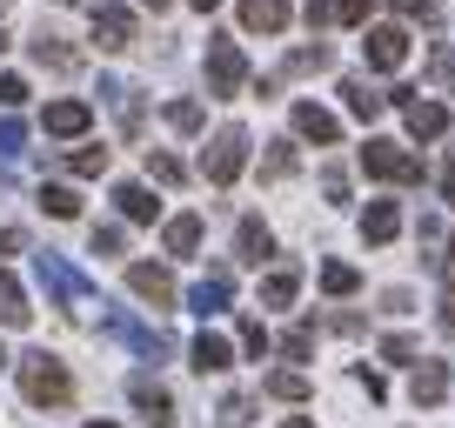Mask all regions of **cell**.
Masks as SVG:
<instances>
[{
    "label": "cell",
    "instance_id": "cell-36",
    "mask_svg": "<svg viewBox=\"0 0 455 428\" xmlns=\"http://www.w3.org/2000/svg\"><path fill=\"white\" fill-rule=\"evenodd\" d=\"M20 100H28V81H20V74H0V107H20Z\"/></svg>",
    "mask_w": 455,
    "mask_h": 428
},
{
    "label": "cell",
    "instance_id": "cell-34",
    "mask_svg": "<svg viewBox=\"0 0 455 428\" xmlns=\"http://www.w3.org/2000/svg\"><path fill=\"white\" fill-rule=\"evenodd\" d=\"M248 415H255V401H248V395H228V401H221V422H214V428H248Z\"/></svg>",
    "mask_w": 455,
    "mask_h": 428
},
{
    "label": "cell",
    "instance_id": "cell-33",
    "mask_svg": "<svg viewBox=\"0 0 455 428\" xmlns=\"http://www.w3.org/2000/svg\"><path fill=\"white\" fill-rule=\"evenodd\" d=\"M168 128L174 134H201V100H168Z\"/></svg>",
    "mask_w": 455,
    "mask_h": 428
},
{
    "label": "cell",
    "instance_id": "cell-28",
    "mask_svg": "<svg viewBox=\"0 0 455 428\" xmlns=\"http://www.w3.org/2000/svg\"><path fill=\"white\" fill-rule=\"evenodd\" d=\"M268 395L275 401H308V375H301V369H275L268 375Z\"/></svg>",
    "mask_w": 455,
    "mask_h": 428
},
{
    "label": "cell",
    "instance_id": "cell-21",
    "mask_svg": "<svg viewBox=\"0 0 455 428\" xmlns=\"http://www.w3.org/2000/svg\"><path fill=\"white\" fill-rule=\"evenodd\" d=\"M34 60L54 67V74H81V47H68L60 34H41V41H34Z\"/></svg>",
    "mask_w": 455,
    "mask_h": 428
},
{
    "label": "cell",
    "instance_id": "cell-32",
    "mask_svg": "<svg viewBox=\"0 0 455 428\" xmlns=\"http://www.w3.org/2000/svg\"><path fill=\"white\" fill-rule=\"evenodd\" d=\"M315 67H328V47H295V54L282 60V81H295V74H315Z\"/></svg>",
    "mask_w": 455,
    "mask_h": 428
},
{
    "label": "cell",
    "instance_id": "cell-39",
    "mask_svg": "<svg viewBox=\"0 0 455 428\" xmlns=\"http://www.w3.org/2000/svg\"><path fill=\"white\" fill-rule=\"evenodd\" d=\"M382 355H388V361H415V335H388Z\"/></svg>",
    "mask_w": 455,
    "mask_h": 428
},
{
    "label": "cell",
    "instance_id": "cell-20",
    "mask_svg": "<svg viewBox=\"0 0 455 428\" xmlns=\"http://www.w3.org/2000/svg\"><path fill=\"white\" fill-rule=\"evenodd\" d=\"M362 234H369L375 248L395 242V234H402V208H395V201H369V214H362Z\"/></svg>",
    "mask_w": 455,
    "mask_h": 428
},
{
    "label": "cell",
    "instance_id": "cell-31",
    "mask_svg": "<svg viewBox=\"0 0 455 428\" xmlns=\"http://www.w3.org/2000/svg\"><path fill=\"white\" fill-rule=\"evenodd\" d=\"M68 174H81V181L108 174V147H74V155H68Z\"/></svg>",
    "mask_w": 455,
    "mask_h": 428
},
{
    "label": "cell",
    "instance_id": "cell-37",
    "mask_svg": "<svg viewBox=\"0 0 455 428\" xmlns=\"http://www.w3.org/2000/svg\"><path fill=\"white\" fill-rule=\"evenodd\" d=\"M20 147H28V128H20V121H0V155H20Z\"/></svg>",
    "mask_w": 455,
    "mask_h": 428
},
{
    "label": "cell",
    "instance_id": "cell-15",
    "mask_svg": "<svg viewBox=\"0 0 455 428\" xmlns=\"http://www.w3.org/2000/svg\"><path fill=\"white\" fill-rule=\"evenodd\" d=\"M402 107H409V134L415 141H435V134H449V107H442V100H402Z\"/></svg>",
    "mask_w": 455,
    "mask_h": 428
},
{
    "label": "cell",
    "instance_id": "cell-9",
    "mask_svg": "<svg viewBox=\"0 0 455 428\" xmlns=\"http://www.w3.org/2000/svg\"><path fill=\"white\" fill-rule=\"evenodd\" d=\"M288 128H295L301 141H315V147H335L341 141V121L328 115V107H315V100H295V107H288Z\"/></svg>",
    "mask_w": 455,
    "mask_h": 428
},
{
    "label": "cell",
    "instance_id": "cell-16",
    "mask_svg": "<svg viewBox=\"0 0 455 428\" xmlns=\"http://www.w3.org/2000/svg\"><path fill=\"white\" fill-rule=\"evenodd\" d=\"M409 395H415V408H435V401L449 395V361H422V369L409 375Z\"/></svg>",
    "mask_w": 455,
    "mask_h": 428
},
{
    "label": "cell",
    "instance_id": "cell-25",
    "mask_svg": "<svg viewBox=\"0 0 455 428\" xmlns=\"http://www.w3.org/2000/svg\"><path fill=\"white\" fill-rule=\"evenodd\" d=\"M188 355H195V369H201V375H221L228 361H235V348H228L221 335H195V348H188Z\"/></svg>",
    "mask_w": 455,
    "mask_h": 428
},
{
    "label": "cell",
    "instance_id": "cell-40",
    "mask_svg": "<svg viewBox=\"0 0 455 428\" xmlns=\"http://www.w3.org/2000/svg\"><path fill=\"white\" fill-rule=\"evenodd\" d=\"M121 242H128L121 228H94V255H121Z\"/></svg>",
    "mask_w": 455,
    "mask_h": 428
},
{
    "label": "cell",
    "instance_id": "cell-12",
    "mask_svg": "<svg viewBox=\"0 0 455 428\" xmlns=\"http://www.w3.org/2000/svg\"><path fill=\"white\" fill-rule=\"evenodd\" d=\"M100 94H108V107L121 115V128H128V134H141V121H148L141 87H128V81H100Z\"/></svg>",
    "mask_w": 455,
    "mask_h": 428
},
{
    "label": "cell",
    "instance_id": "cell-30",
    "mask_svg": "<svg viewBox=\"0 0 455 428\" xmlns=\"http://www.w3.org/2000/svg\"><path fill=\"white\" fill-rule=\"evenodd\" d=\"M288 174H295V147L275 141L268 155H261V181H288Z\"/></svg>",
    "mask_w": 455,
    "mask_h": 428
},
{
    "label": "cell",
    "instance_id": "cell-49",
    "mask_svg": "<svg viewBox=\"0 0 455 428\" xmlns=\"http://www.w3.org/2000/svg\"><path fill=\"white\" fill-rule=\"evenodd\" d=\"M188 7H201V14H214V7H221V0H188Z\"/></svg>",
    "mask_w": 455,
    "mask_h": 428
},
{
    "label": "cell",
    "instance_id": "cell-3",
    "mask_svg": "<svg viewBox=\"0 0 455 428\" xmlns=\"http://www.w3.org/2000/svg\"><path fill=\"white\" fill-rule=\"evenodd\" d=\"M242 168H248V128H221L208 141V155H201V174H208L214 187H235Z\"/></svg>",
    "mask_w": 455,
    "mask_h": 428
},
{
    "label": "cell",
    "instance_id": "cell-51",
    "mask_svg": "<svg viewBox=\"0 0 455 428\" xmlns=\"http://www.w3.org/2000/svg\"><path fill=\"white\" fill-rule=\"evenodd\" d=\"M141 7H168V0H141Z\"/></svg>",
    "mask_w": 455,
    "mask_h": 428
},
{
    "label": "cell",
    "instance_id": "cell-24",
    "mask_svg": "<svg viewBox=\"0 0 455 428\" xmlns=\"http://www.w3.org/2000/svg\"><path fill=\"white\" fill-rule=\"evenodd\" d=\"M161 242H168V255H195L201 248V214H174L168 228H161Z\"/></svg>",
    "mask_w": 455,
    "mask_h": 428
},
{
    "label": "cell",
    "instance_id": "cell-1",
    "mask_svg": "<svg viewBox=\"0 0 455 428\" xmlns=\"http://www.w3.org/2000/svg\"><path fill=\"white\" fill-rule=\"evenodd\" d=\"M20 395L34 408H68L74 401V375L60 355H20Z\"/></svg>",
    "mask_w": 455,
    "mask_h": 428
},
{
    "label": "cell",
    "instance_id": "cell-8",
    "mask_svg": "<svg viewBox=\"0 0 455 428\" xmlns=\"http://www.w3.org/2000/svg\"><path fill=\"white\" fill-rule=\"evenodd\" d=\"M128 288L141 301H155V308H174V301H181V288H174V274L161 268V261H128Z\"/></svg>",
    "mask_w": 455,
    "mask_h": 428
},
{
    "label": "cell",
    "instance_id": "cell-52",
    "mask_svg": "<svg viewBox=\"0 0 455 428\" xmlns=\"http://www.w3.org/2000/svg\"><path fill=\"white\" fill-rule=\"evenodd\" d=\"M87 428H114V422H87Z\"/></svg>",
    "mask_w": 455,
    "mask_h": 428
},
{
    "label": "cell",
    "instance_id": "cell-17",
    "mask_svg": "<svg viewBox=\"0 0 455 428\" xmlns=\"http://www.w3.org/2000/svg\"><path fill=\"white\" fill-rule=\"evenodd\" d=\"M261 301H268V308H295V301H301V268H295V261H288V268H268V281H261Z\"/></svg>",
    "mask_w": 455,
    "mask_h": 428
},
{
    "label": "cell",
    "instance_id": "cell-14",
    "mask_svg": "<svg viewBox=\"0 0 455 428\" xmlns=\"http://www.w3.org/2000/svg\"><path fill=\"white\" fill-rule=\"evenodd\" d=\"M235 261H275V234L261 214H248L242 228H235Z\"/></svg>",
    "mask_w": 455,
    "mask_h": 428
},
{
    "label": "cell",
    "instance_id": "cell-2",
    "mask_svg": "<svg viewBox=\"0 0 455 428\" xmlns=\"http://www.w3.org/2000/svg\"><path fill=\"white\" fill-rule=\"evenodd\" d=\"M242 87H248V54L228 41V34H214V41H208V94L214 100H235Z\"/></svg>",
    "mask_w": 455,
    "mask_h": 428
},
{
    "label": "cell",
    "instance_id": "cell-23",
    "mask_svg": "<svg viewBox=\"0 0 455 428\" xmlns=\"http://www.w3.org/2000/svg\"><path fill=\"white\" fill-rule=\"evenodd\" d=\"M341 94H348V115H355V121H375L388 107V94H382V87H369V81H341Z\"/></svg>",
    "mask_w": 455,
    "mask_h": 428
},
{
    "label": "cell",
    "instance_id": "cell-27",
    "mask_svg": "<svg viewBox=\"0 0 455 428\" xmlns=\"http://www.w3.org/2000/svg\"><path fill=\"white\" fill-rule=\"evenodd\" d=\"M41 208L54 214V221H74V214H81V194H74V187H60V181H47V187H41Z\"/></svg>",
    "mask_w": 455,
    "mask_h": 428
},
{
    "label": "cell",
    "instance_id": "cell-47",
    "mask_svg": "<svg viewBox=\"0 0 455 428\" xmlns=\"http://www.w3.org/2000/svg\"><path fill=\"white\" fill-rule=\"evenodd\" d=\"M442 201L455 208V168H442Z\"/></svg>",
    "mask_w": 455,
    "mask_h": 428
},
{
    "label": "cell",
    "instance_id": "cell-13",
    "mask_svg": "<svg viewBox=\"0 0 455 428\" xmlns=\"http://www.w3.org/2000/svg\"><path fill=\"white\" fill-rule=\"evenodd\" d=\"M114 208H121V221H134V228H148V221H161V201L148 194L141 181H121V187H114Z\"/></svg>",
    "mask_w": 455,
    "mask_h": 428
},
{
    "label": "cell",
    "instance_id": "cell-5",
    "mask_svg": "<svg viewBox=\"0 0 455 428\" xmlns=\"http://www.w3.org/2000/svg\"><path fill=\"white\" fill-rule=\"evenodd\" d=\"M134 41H141V28H134V14L121 7V0L94 7V47H108V54H128Z\"/></svg>",
    "mask_w": 455,
    "mask_h": 428
},
{
    "label": "cell",
    "instance_id": "cell-26",
    "mask_svg": "<svg viewBox=\"0 0 455 428\" xmlns=\"http://www.w3.org/2000/svg\"><path fill=\"white\" fill-rule=\"evenodd\" d=\"M355 288H362V274L355 268H348V261H322V295H355Z\"/></svg>",
    "mask_w": 455,
    "mask_h": 428
},
{
    "label": "cell",
    "instance_id": "cell-22",
    "mask_svg": "<svg viewBox=\"0 0 455 428\" xmlns=\"http://www.w3.org/2000/svg\"><path fill=\"white\" fill-rule=\"evenodd\" d=\"M0 321H7V329H28V321H34L28 295H20V281H14L7 268H0Z\"/></svg>",
    "mask_w": 455,
    "mask_h": 428
},
{
    "label": "cell",
    "instance_id": "cell-7",
    "mask_svg": "<svg viewBox=\"0 0 455 428\" xmlns=\"http://www.w3.org/2000/svg\"><path fill=\"white\" fill-rule=\"evenodd\" d=\"M415 54V41H409V28H395V20H382V28H369V67L375 74H395L402 60Z\"/></svg>",
    "mask_w": 455,
    "mask_h": 428
},
{
    "label": "cell",
    "instance_id": "cell-44",
    "mask_svg": "<svg viewBox=\"0 0 455 428\" xmlns=\"http://www.w3.org/2000/svg\"><path fill=\"white\" fill-rule=\"evenodd\" d=\"M388 7H402L409 20H435V7H428V0H388Z\"/></svg>",
    "mask_w": 455,
    "mask_h": 428
},
{
    "label": "cell",
    "instance_id": "cell-35",
    "mask_svg": "<svg viewBox=\"0 0 455 428\" xmlns=\"http://www.w3.org/2000/svg\"><path fill=\"white\" fill-rule=\"evenodd\" d=\"M335 14H341V28H369L375 0H335Z\"/></svg>",
    "mask_w": 455,
    "mask_h": 428
},
{
    "label": "cell",
    "instance_id": "cell-18",
    "mask_svg": "<svg viewBox=\"0 0 455 428\" xmlns=\"http://www.w3.org/2000/svg\"><path fill=\"white\" fill-rule=\"evenodd\" d=\"M242 28L248 34H282L288 28V0H242Z\"/></svg>",
    "mask_w": 455,
    "mask_h": 428
},
{
    "label": "cell",
    "instance_id": "cell-10",
    "mask_svg": "<svg viewBox=\"0 0 455 428\" xmlns=\"http://www.w3.org/2000/svg\"><path fill=\"white\" fill-rule=\"evenodd\" d=\"M41 128L54 134V141H81V134L94 128V107H87V100H54L41 115Z\"/></svg>",
    "mask_w": 455,
    "mask_h": 428
},
{
    "label": "cell",
    "instance_id": "cell-42",
    "mask_svg": "<svg viewBox=\"0 0 455 428\" xmlns=\"http://www.w3.org/2000/svg\"><path fill=\"white\" fill-rule=\"evenodd\" d=\"M282 355H288V361H308V329H295V335H282Z\"/></svg>",
    "mask_w": 455,
    "mask_h": 428
},
{
    "label": "cell",
    "instance_id": "cell-4",
    "mask_svg": "<svg viewBox=\"0 0 455 428\" xmlns=\"http://www.w3.org/2000/svg\"><path fill=\"white\" fill-rule=\"evenodd\" d=\"M34 268H41V281L54 288V301H60L68 314H87V308H94V288H87V274H74L60 255H34Z\"/></svg>",
    "mask_w": 455,
    "mask_h": 428
},
{
    "label": "cell",
    "instance_id": "cell-29",
    "mask_svg": "<svg viewBox=\"0 0 455 428\" xmlns=\"http://www.w3.org/2000/svg\"><path fill=\"white\" fill-rule=\"evenodd\" d=\"M148 174H155L161 187H181L188 181V168H181V155H168V147H155V155H148Z\"/></svg>",
    "mask_w": 455,
    "mask_h": 428
},
{
    "label": "cell",
    "instance_id": "cell-11",
    "mask_svg": "<svg viewBox=\"0 0 455 428\" xmlns=\"http://www.w3.org/2000/svg\"><path fill=\"white\" fill-rule=\"evenodd\" d=\"M128 401L141 408V422H155V428L174 422V401H168V388H161L155 375H134V382H128Z\"/></svg>",
    "mask_w": 455,
    "mask_h": 428
},
{
    "label": "cell",
    "instance_id": "cell-41",
    "mask_svg": "<svg viewBox=\"0 0 455 428\" xmlns=\"http://www.w3.org/2000/svg\"><path fill=\"white\" fill-rule=\"evenodd\" d=\"M322 187H328V201H348V168H328Z\"/></svg>",
    "mask_w": 455,
    "mask_h": 428
},
{
    "label": "cell",
    "instance_id": "cell-46",
    "mask_svg": "<svg viewBox=\"0 0 455 428\" xmlns=\"http://www.w3.org/2000/svg\"><path fill=\"white\" fill-rule=\"evenodd\" d=\"M308 20L322 28V20H335V0H308Z\"/></svg>",
    "mask_w": 455,
    "mask_h": 428
},
{
    "label": "cell",
    "instance_id": "cell-19",
    "mask_svg": "<svg viewBox=\"0 0 455 428\" xmlns=\"http://www.w3.org/2000/svg\"><path fill=\"white\" fill-rule=\"evenodd\" d=\"M114 335H121L141 361H161V355H168V342H161L155 329H141V321H128V314H114Z\"/></svg>",
    "mask_w": 455,
    "mask_h": 428
},
{
    "label": "cell",
    "instance_id": "cell-6",
    "mask_svg": "<svg viewBox=\"0 0 455 428\" xmlns=\"http://www.w3.org/2000/svg\"><path fill=\"white\" fill-rule=\"evenodd\" d=\"M362 168H369L375 181H422V161L402 155L395 141H369V147H362Z\"/></svg>",
    "mask_w": 455,
    "mask_h": 428
},
{
    "label": "cell",
    "instance_id": "cell-38",
    "mask_svg": "<svg viewBox=\"0 0 455 428\" xmlns=\"http://www.w3.org/2000/svg\"><path fill=\"white\" fill-rule=\"evenodd\" d=\"M242 348H248V355H268V335H261V321H242Z\"/></svg>",
    "mask_w": 455,
    "mask_h": 428
},
{
    "label": "cell",
    "instance_id": "cell-45",
    "mask_svg": "<svg viewBox=\"0 0 455 428\" xmlns=\"http://www.w3.org/2000/svg\"><path fill=\"white\" fill-rule=\"evenodd\" d=\"M20 248H28V234H20V228H0V255H20Z\"/></svg>",
    "mask_w": 455,
    "mask_h": 428
},
{
    "label": "cell",
    "instance_id": "cell-43",
    "mask_svg": "<svg viewBox=\"0 0 455 428\" xmlns=\"http://www.w3.org/2000/svg\"><path fill=\"white\" fill-rule=\"evenodd\" d=\"M435 321H442V335H455V288H442V301H435Z\"/></svg>",
    "mask_w": 455,
    "mask_h": 428
},
{
    "label": "cell",
    "instance_id": "cell-50",
    "mask_svg": "<svg viewBox=\"0 0 455 428\" xmlns=\"http://www.w3.org/2000/svg\"><path fill=\"white\" fill-rule=\"evenodd\" d=\"M428 261H449V268H455V242H449V255H428Z\"/></svg>",
    "mask_w": 455,
    "mask_h": 428
},
{
    "label": "cell",
    "instance_id": "cell-48",
    "mask_svg": "<svg viewBox=\"0 0 455 428\" xmlns=\"http://www.w3.org/2000/svg\"><path fill=\"white\" fill-rule=\"evenodd\" d=\"M282 428H315V422H308V415H282Z\"/></svg>",
    "mask_w": 455,
    "mask_h": 428
}]
</instances>
